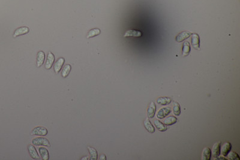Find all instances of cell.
Instances as JSON below:
<instances>
[{
	"mask_svg": "<svg viewBox=\"0 0 240 160\" xmlns=\"http://www.w3.org/2000/svg\"><path fill=\"white\" fill-rule=\"evenodd\" d=\"M33 145L35 146H46L50 147V143L49 140L44 137H37L33 140Z\"/></svg>",
	"mask_w": 240,
	"mask_h": 160,
	"instance_id": "obj_1",
	"label": "cell"
},
{
	"mask_svg": "<svg viewBox=\"0 0 240 160\" xmlns=\"http://www.w3.org/2000/svg\"><path fill=\"white\" fill-rule=\"evenodd\" d=\"M31 134L33 136H44L47 134V130L43 126H37L33 130Z\"/></svg>",
	"mask_w": 240,
	"mask_h": 160,
	"instance_id": "obj_2",
	"label": "cell"
},
{
	"mask_svg": "<svg viewBox=\"0 0 240 160\" xmlns=\"http://www.w3.org/2000/svg\"><path fill=\"white\" fill-rule=\"evenodd\" d=\"M54 61H55V56L52 52H49L47 56V59L45 64V68L47 70L50 69L53 66Z\"/></svg>",
	"mask_w": 240,
	"mask_h": 160,
	"instance_id": "obj_3",
	"label": "cell"
},
{
	"mask_svg": "<svg viewBox=\"0 0 240 160\" xmlns=\"http://www.w3.org/2000/svg\"><path fill=\"white\" fill-rule=\"evenodd\" d=\"M192 44L195 49L200 50V39L198 34H192Z\"/></svg>",
	"mask_w": 240,
	"mask_h": 160,
	"instance_id": "obj_4",
	"label": "cell"
},
{
	"mask_svg": "<svg viewBox=\"0 0 240 160\" xmlns=\"http://www.w3.org/2000/svg\"><path fill=\"white\" fill-rule=\"evenodd\" d=\"M29 31H30V29H29V28H28L27 27H22L18 28L14 32L13 37L15 38V37H19L20 36L26 34L28 33Z\"/></svg>",
	"mask_w": 240,
	"mask_h": 160,
	"instance_id": "obj_5",
	"label": "cell"
},
{
	"mask_svg": "<svg viewBox=\"0 0 240 160\" xmlns=\"http://www.w3.org/2000/svg\"><path fill=\"white\" fill-rule=\"evenodd\" d=\"M142 36V33L138 30H127L124 35V37H140Z\"/></svg>",
	"mask_w": 240,
	"mask_h": 160,
	"instance_id": "obj_6",
	"label": "cell"
},
{
	"mask_svg": "<svg viewBox=\"0 0 240 160\" xmlns=\"http://www.w3.org/2000/svg\"><path fill=\"white\" fill-rule=\"evenodd\" d=\"M171 112V110L170 108L165 107H162L158 111L157 114V117L159 119H163L166 116H167Z\"/></svg>",
	"mask_w": 240,
	"mask_h": 160,
	"instance_id": "obj_7",
	"label": "cell"
},
{
	"mask_svg": "<svg viewBox=\"0 0 240 160\" xmlns=\"http://www.w3.org/2000/svg\"><path fill=\"white\" fill-rule=\"evenodd\" d=\"M156 111V106L155 103L152 101L150 104L148 110H147V116L148 118H154Z\"/></svg>",
	"mask_w": 240,
	"mask_h": 160,
	"instance_id": "obj_8",
	"label": "cell"
},
{
	"mask_svg": "<svg viewBox=\"0 0 240 160\" xmlns=\"http://www.w3.org/2000/svg\"><path fill=\"white\" fill-rule=\"evenodd\" d=\"M191 35L192 33L190 31H183L177 35V36L175 38V40L177 42H182L183 41L189 38Z\"/></svg>",
	"mask_w": 240,
	"mask_h": 160,
	"instance_id": "obj_9",
	"label": "cell"
},
{
	"mask_svg": "<svg viewBox=\"0 0 240 160\" xmlns=\"http://www.w3.org/2000/svg\"><path fill=\"white\" fill-rule=\"evenodd\" d=\"M64 62L65 59L64 58H60L56 61L54 65V71L56 73H58L60 72L64 64Z\"/></svg>",
	"mask_w": 240,
	"mask_h": 160,
	"instance_id": "obj_10",
	"label": "cell"
},
{
	"mask_svg": "<svg viewBox=\"0 0 240 160\" xmlns=\"http://www.w3.org/2000/svg\"><path fill=\"white\" fill-rule=\"evenodd\" d=\"M231 148H232V145L231 143H229V142H226L225 143L222 149H221V154H222V155L223 157H226L227 155L231 152Z\"/></svg>",
	"mask_w": 240,
	"mask_h": 160,
	"instance_id": "obj_11",
	"label": "cell"
},
{
	"mask_svg": "<svg viewBox=\"0 0 240 160\" xmlns=\"http://www.w3.org/2000/svg\"><path fill=\"white\" fill-rule=\"evenodd\" d=\"M28 149L30 155L32 158H33L34 160H39L40 158L39 155L37 154V152L34 146L31 145H29L28 147Z\"/></svg>",
	"mask_w": 240,
	"mask_h": 160,
	"instance_id": "obj_12",
	"label": "cell"
},
{
	"mask_svg": "<svg viewBox=\"0 0 240 160\" xmlns=\"http://www.w3.org/2000/svg\"><path fill=\"white\" fill-rule=\"evenodd\" d=\"M220 142L216 143L212 147V154L214 158L219 157L220 154Z\"/></svg>",
	"mask_w": 240,
	"mask_h": 160,
	"instance_id": "obj_13",
	"label": "cell"
},
{
	"mask_svg": "<svg viewBox=\"0 0 240 160\" xmlns=\"http://www.w3.org/2000/svg\"><path fill=\"white\" fill-rule=\"evenodd\" d=\"M45 59V54L43 51L38 52L37 55V67H40L44 63Z\"/></svg>",
	"mask_w": 240,
	"mask_h": 160,
	"instance_id": "obj_14",
	"label": "cell"
},
{
	"mask_svg": "<svg viewBox=\"0 0 240 160\" xmlns=\"http://www.w3.org/2000/svg\"><path fill=\"white\" fill-rule=\"evenodd\" d=\"M144 126L147 131L149 133H154L155 132V128L151 123L150 120H149V118H146L144 120Z\"/></svg>",
	"mask_w": 240,
	"mask_h": 160,
	"instance_id": "obj_15",
	"label": "cell"
},
{
	"mask_svg": "<svg viewBox=\"0 0 240 160\" xmlns=\"http://www.w3.org/2000/svg\"><path fill=\"white\" fill-rule=\"evenodd\" d=\"M190 52V44L189 41H186L183 43L182 55L183 56H187L189 55Z\"/></svg>",
	"mask_w": 240,
	"mask_h": 160,
	"instance_id": "obj_16",
	"label": "cell"
},
{
	"mask_svg": "<svg viewBox=\"0 0 240 160\" xmlns=\"http://www.w3.org/2000/svg\"><path fill=\"white\" fill-rule=\"evenodd\" d=\"M172 101V98L166 97H160L157 100V103L161 106H166L170 104Z\"/></svg>",
	"mask_w": 240,
	"mask_h": 160,
	"instance_id": "obj_17",
	"label": "cell"
},
{
	"mask_svg": "<svg viewBox=\"0 0 240 160\" xmlns=\"http://www.w3.org/2000/svg\"><path fill=\"white\" fill-rule=\"evenodd\" d=\"M211 158V151L209 148H205L202 152V160H210Z\"/></svg>",
	"mask_w": 240,
	"mask_h": 160,
	"instance_id": "obj_18",
	"label": "cell"
},
{
	"mask_svg": "<svg viewBox=\"0 0 240 160\" xmlns=\"http://www.w3.org/2000/svg\"><path fill=\"white\" fill-rule=\"evenodd\" d=\"M154 123L156 127L157 128V130H159L160 131L163 132L167 130V126L164 125L163 123L160 122V120H154Z\"/></svg>",
	"mask_w": 240,
	"mask_h": 160,
	"instance_id": "obj_19",
	"label": "cell"
},
{
	"mask_svg": "<svg viewBox=\"0 0 240 160\" xmlns=\"http://www.w3.org/2000/svg\"><path fill=\"white\" fill-rule=\"evenodd\" d=\"M100 33H101L100 30L99 29V28L92 29L88 32V33L87 34V36H86V38L87 39H90V38L96 37L97 36H99L100 34Z\"/></svg>",
	"mask_w": 240,
	"mask_h": 160,
	"instance_id": "obj_20",
	"label": "cell"
},
{
	"mask_svg": "<svg viewBox=\"0 0 240 160\" xmlns=\"http://www.w3.org/2000/svg\"><path fill=\"white\" fill-rule=\"evenodd\" d=\"M177 120H178L176 117L171 116V117H169L165 118L163 120V122L166 125L169 126V125H172L175 123L177 122Z\"/></svg>",
	"mask_w": 240,
	"mask_h": 160,
	"instance_id": "obj_21",
	"label": "cell"
},
{
	"mask_svg": "<svg viewBox=\"0 0 240 160\" xmlns=\"http://www.w3.org/2000/svg\"><path fill=\"white\" fill-rule=\"evenodd\" d=\"M39 152H40V155L43 160H49V152L45 148H43V147L40 148L39 149Z\"/></svg>",
	"mask_w": 240,
	"mask_h": 160,
	"instance_id": "obj_22",
	"label": "cell"
},
{
	"mask_svg": "<svg viewBox=\"0 0 240 160\" xmlns=\"http://www.w3.org/2000/svg\"><path fill=\"white\" fill-rule=\"evenodd\" d=\"M88 151L90 154V158L91 160H96L97 159V151L91 147H88Z\"/></svg>",
	"mask_w": 240,
	"mask_h": 160,
	"instance_id": "obj_23",
	"label": "cell"
},
{
	"mask_svg": "<svg viewBox=\"0 0 240 160\" xmlns=\"http://www.w3.org/2000/svg\"><path fill=\"white\" fill-rule=\"evenodd\" d=\"M71 69H72V67L70 65H69V64L66 65L62 71V74H61L63 78L67 77L71 71Z\"/></svg>",
	"mask_w": 240,
	"mask_h": 160,
	"instance_id": "obj_24",
	"label": "cell"
},
{
	"mask_svg": "<svg viewBox=\"0 0 240 160\" xmlns=\"http://www.w3.org/2000/svg\"><path fill=\"white\" fill-rule=\"evenodd\" d=\"M173 112L175 116H179L181 114V108L179 103L174 102L173 105Z\"/></svg>",
	"mask_w": 240,
	"mask_h": 160,
	"instance_id": "obj_25",
	"label": "cell"
},
{
	"mask_svg": "<svg viewBox=\"0 0 240 160\" xmlns=\"http://www.w3.org/2000/svg\"><path fill=\"white\" fill-rule=\"evenodd\" d=\"M228 159L231 160H240V157L238 155L237 153L235 152H230L228 155Z\"/></svg>",
	"mask_w": 240,
	"mask_h": 160,
	"instance_id": "obj_26",
	"label": "cell"
},
{
	"mask_svg": "<svg viewBox=\"0 0 240 160\" xmlns=\"http://www.w3.org/2000/svg\"><path fill=\"white\" fill-rule=\"evenodd\" d=\"M100 160H106V156L104 154H102V155H101L100 156Z\"/></svg>",
	"mask_w": 240,
	"mask_h": 160,
	"instance_id": "obj_27",
	"label": "cell"
},
{
	"mask_svg": "<svg viewBox=\"0 0 240 160\" xmlns=\"http://www.w3.org/2000/svg\"><path fill=\"white\" fill-rule=\"evenodd\" d=\"M82 160H88V158H87V157H85V158L83 157V158H82Z\"/></svg>",
	"mask_w": 240,
	"mask_h": 160,
	"instance_id": "obj_28",
	"label": "cell"
}]
</instances>
